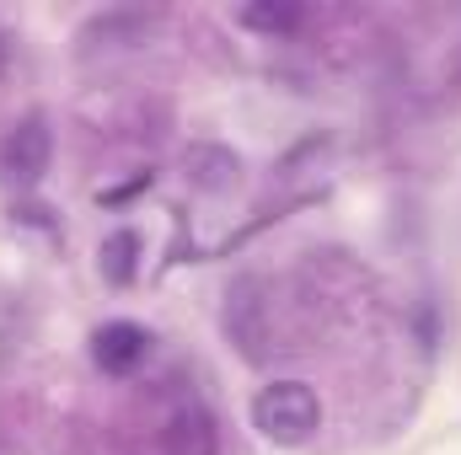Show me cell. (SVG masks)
Returning a JSON list of instances; mask_svg holds the SVG:
<instances>
[{
  "mask_svg": "<svg viewBox=\"0 0 461 455\" xmlns=\"http://www.w3.org/2000/svg\"><path fill=\"white\" fill-rule=\"evenodd\" d=\"M252 429L274 445V451H295L322 429V402L306 380H268L252 397Z\"/></svg>",
  "mask_w": 461,
  "mask_h": 455,
  "instance_id": "6da1fadb",
  "label": "cell"
},
{
  "mask_svg": "<svg viewBox=\"0 0 461 455\" xmlns=\"http://www.w3.org/2000/svg\"><path fill=\"white\" fill-rule=\"evenodd\" d=\"M236 22L252 27V32H263V38H290V32L306 22V11L290 5V0H252V5L236 11Z\"/></svg>",
  "mask_w": 461,
  "mask_h": 455,
  "instance_id": "5b68a950",
  "label": "cell"
},
{
  "mask_svg": "<svg viewBox=\"0 0 461 455\" xmlns=\"http://www.w3.org/2000/svg\"><path fill=\"white\" fill-rule=\"evenodd\" d=\"M97 268H103V279L108 284H134V273H140V236L134 230H113V236H103V246H97Z\"/></svg>",
  "mask_w": 461,
  "mask_h": 455,
  "instance_id": "8992f818",
  "label": "cell"
},
{
  "mask_svg": "<svg viewBox=\"0 0 461 455\" xmlns=\"http://www.w3.org/2000/svg\"><path fill=\"white\" fill-rule=\"evenodd\" d=\"M49 161H54V134H49V123L38 113H27L0 139V177L11 188H38L43 172H49Z\"/></svg>",
  "mask_w": 461,
  "mask_h": 455,
  "instance_id": "7a4b0ae2",
  "label": "cell"
},
{
  "mask_svg": "<svg viewBox=\"0 0 461 455\" xmlns=\"http://www.w3.org/2000/svg\"><path fill=\"white\" fill-rule=\"evenodd\" d=\"M172 451L177 455H215V424L199 402H188L177 418H172Z\"/></svg>",
  "mask_w": 461,
  "mask_h": 455,
  "instance_id": "52a82bcc",
  "label": "cell"
},
{
  "mask_svg": "<svg viewBox=\"0 0 461 455\" xmlns=\"http://www.w3.org/2000/svg\"><path fill=\"white\" fill-rule=\"evenodd\" d=\"M92 359L103 375H129L150 359V333L140 322H103L92 333Z\"/></svg>",
  "mask_w": 461,
  "mask_h": 455,
  "instance_id": "3957f363",
  "label": "cell"
},
{
  "mask_svg": "<svg viewBox=\"0 0 461 455\" xmlns=\"http://www.w3.org/2000/svg\"><path fill=\"white\" fill-rule=\"evenodd\" d=\"M183 177L199 193H230L236 177H241V156L226 150V145H188L183 150Z\"/></svg>",
  "mask_w": 461,
  "mask_h": 455,
  "instance_id": "277c9868",
  "label": "cell"
}]
</instances>
